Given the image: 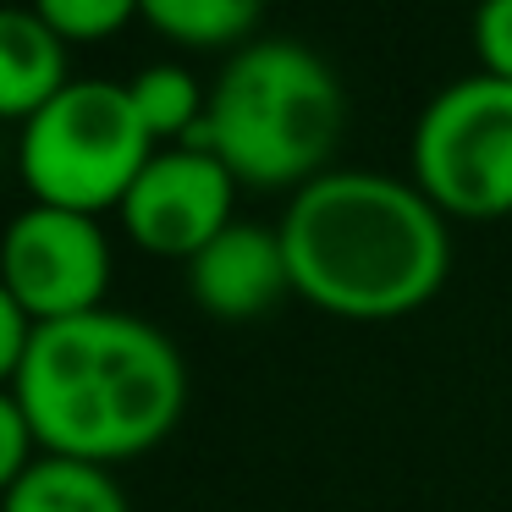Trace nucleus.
<instances>
[{"mask_svg": "<svg viewBox=\"0 0 512 512\" xmlns=\"http://www.w3.org/2000/svg\"><path fill=\"white\" fill-rule=\"evenodd\" d=\"M237 177L193 144L155 149L144 171H138L133 193L122 199V226L144 254L160 259H193L237 221Z\"/></svg>", "mask_w": 512, "mask_h": 512, "instance_id": "7", "label": "nucleus"}, {"mask_svg": "<svg viewBox=\"0 0 512 512\" xmlns=\"http://www.w3.org/2000/svg\"><path fill=\"white\" fill-rule=\"evenodd\" d=\"M39 452L78 463H127L177 430L188 408V369L166 331L122 309L34 325L12 380Z\"/></svg>", "mask_w": 512, "mask_h": 512, "instance_id": "1", "label": "nucleus"}, {"mask_svg": "<svg viewBox=\"0 0 512 512\" xmlns=\"http://www.w3.org/2000/svg\"><path fill=\"white\" fill-rule=\"evenodd\" d=\"M413 188L441 215H512V83L474 72L435 94L413 122Z\"/></svg>", "mask_w": 512, "mask_h": 512, "instance_id": "5", "label": "nucleus"}, {"mask_svg": "<svg viewBox=\"0 0 512 512\" xmlns=\"http://www.w3.org/2000/svg\"><path fill=\"white\" fill-rule=\"evenodd\" d=\"M474 56H479V72L512 83V0H479V12H474Z\"/></svg>", "mask_w": 512, "mask_h": 512, "instance_id": "15", "label": "nucleus"}, {"mask_svg": "<svg viewBox=\"0 0 512 512\" xmlns=\"http://www.w3.org/2000/svg\"><path fill=\"white\" fill-rule=\"evenodd\" d=\"M67 83V39L34 6H0V122H34Z\"/></svg>", "mask_w": 512, "mask_h": 512, "instance_id": "9", "label": "nucleus"}, {"mask_svg": "<svg viewBox=\"0 0 512 512\" xmlns=\"http://www.w3.org/2000/svg\"><path fill=\"white\" fill-rule=\"evenodd\" d=\"M188 292L215 320H259L281 292H292L281 232L259 221H232L204 254L188 259Z\"/></svg>", "mask_w": 512, "mask_h": 512, "instance_id": "8", "label": "nucleus"}, {"mask_svg": "<svg viewBox=\"0 0 512 512\" xmlns=\"http://www.w3.org/2000/svg\"><path fill=\"white\" fill-rule=\"evenodd\" d=\"M34 12L67 45H94V39L122 34L133 17H144V0H34Z\"/></svg>", "mask_w": 512, "mask_h": 512, "instance_id": "13", "label": "nucleus"}, {"mask_svg": "<svg viewBox=\"0 0 512 512\" xmlns=\"http://www.w3.org/2000/svg\"><path fill=\"white\" fill-rule=\"evenodd\" d=\"M155 160V138L138 122L127 83L72 78L34 122H23L17 166L34 204L72 215L122 210L138 171Z\"/></svg>", "mask_w": 512, "mask_h": 512, "instance_id": "4", "label": "nucleus"}, {"mask_svg": "<svg viewBox=\"0 0 512 512\" xmlns=\"http://www.w3.org/2000/svg\"><path fill=\"white\" fill-rule=\"evenodd\" d=\"M0 512H133V507H127L122 485L111 479V468L45 452L0 496Z\"/></svg>", "mask_w": 512, "mask_h": 512, "instance_id": "10", "label": "nucleus"}, {"mask_svg": "<svg viewBox=\"0 0 512 512\" xmlns=\"http://www.w3.org/2000/svg\"><path fill=\"white\" fill-rule=\"evenodd\" d=\"M0 287L34 325L78 320L105 309L111 287V243L94 215L28 204L0 232Z\"/></svg>", "mask_w": 512, "mask_h": 512, "instance_id": "6", "label": "nucleus"}, {"mask_svg": "<svg viewBox=\"0 0 512 512\" xmlns=\"http://www.w3.org/2000/svg\"><path fill=\"white\" fill-rule=\"evenodd\" d=\"M265 0H144V23L188 50H226L254 34Z\"/></svg>", "mask_w": 512, "mask_h": 512, "instance_id": "11", "label": "nucleus"}, {"mask_svg": "<svg viewBox=\"0 0 512 512\" xmlns=\"http://www.w3.org/2000/svg\"><path fill=\"white\" fill-rule=\"evenodd\" d=\"M347 100L331 61L298 39H254L221 67L193 149H210L237 188H309L342 144Z\"/></svg>", "mask_w": 512, "mask_h": 512, "instance_id": "3", "label": "nucleus"}, {"mask_svg": "<svg viewBox=\"0 0 512 512\" xmlns=\"http://www.w3.org/2000/svg\"><path fill=\"white\" fill-rule=\"evenodd\" d=\"M292 292L336 320H397L441 292L452 270L446 215L413 182L325 171L281 215Z\"/></svg>", "mask_w": 512, "mask_h": 512, "instance_id": "2", "label": "nucleus"}, {"mask_svg": "<svg viewBox=\"0 0 512 512\" xmlns=\"http://www.w3.org/2000/svg\"><path fill=\"white\" fill-rule=\"evenodd\" d=\"M39 457H45V452H39V435H34V424H28L17 391L0 386V496H6L28 468H34Z\"/></svg>", "mask_w": 512, "mask_h": 512, "instance_id": "14", "label": "nucleus"}, {"mask_svg": "<svg viewBox=\"0 0 512 512\" xmlns=\"http://www.w3.org/2000/svg\"><path fill=\"white\" fill-rule=\"evenodd\" d=\"M34 342V320L17 309V298L0 287V386H12L17 369H23V353Z\"/></svg>", "mask_w": 512, "mask_h": 512, "instance_id": "16", "label": "nucleus"}, {"mask_svg": "<svg viewBox=\"0 0 512 512\" xmlns=\"http://www.w3.org/2000/svg\"><path fill=\"white\" fill-rule=\"evenodd\" d=\"M138 105V122L149 127V138H166V144H188L199 133L204 111H210V94L199 89L188 67H144L133 83H127Z\"/></svg>", "mask_w": 512, "mask_h": 512, "instance_id": "12", "label": "nucleus"}]
</instances>
